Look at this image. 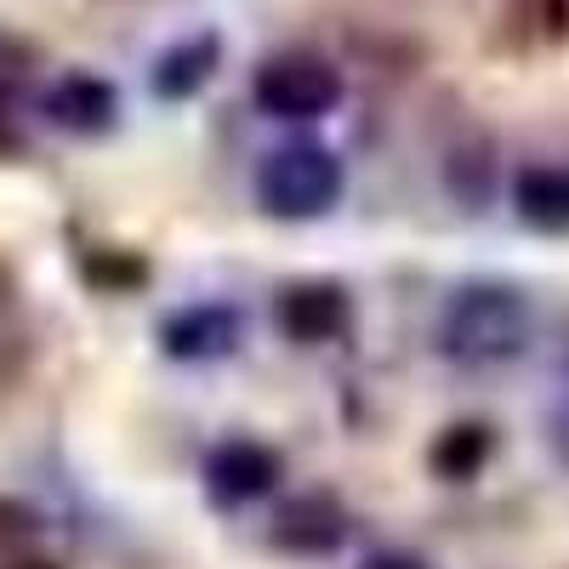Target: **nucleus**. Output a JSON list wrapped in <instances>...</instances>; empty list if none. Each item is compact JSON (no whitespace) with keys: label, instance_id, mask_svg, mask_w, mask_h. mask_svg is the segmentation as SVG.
Wrapping results in <instances>:
<instances>
[{"label":"nucleus","instance_id":"5","mask_svg":"<svg viewBox=\"0 0 569 569\" xmlns=\"http://www.w3.org/2000/svg\"><path fill=\"white\" fill-rule=\"evenodd\" d=\"M246 337V319L240 308L228 302H194V308H177L166 325H160V353L177 359V365H211V359H228Z\"/></svg>","mask_w":569,"mask_h":569},{"label":"nucleus","instance_id":"8","mask_svg":"<svg viewBox=\"0 0 569 569\" xmlns=\"http://www.w3.org/2000/svg\"><path fill=\"white\" fill-rule=\"evenodd\" d=\"M273 547L284 552H302V558H319V552H337L342 536H348V512L330 501V496H297L273 512Z\"/></svg>","mask_w":569,"mask_h":569},{"label":"nucleus","instance_id":"9","mask_svg":"<svg viewBox=\"0 0 569 569\" xmlns=\"http://www.w3.org/2000/svg\"><path fill=\"white\" fill-rule=\"evenodd\" d=\"M217 69H222V40L206 29V34H188V40L166 46L149 69V86H154L160 103H182V98H194Z\"/></svg>","mask_w":569,"mask_h":569},{"label":"nucleus","instance_id":"10","mask_svg":"<svg viewBox=\"0 0 569 569\" xmlns=\"http://www.w3.org/2000/svg\"><path fill=\"white\" fill-rule=\"evenodd\" d=\"M512 211L536 233H569V166H525L512 177Z\"/></svg>","mask_w":569,"mask_h":569},{"label":"nucleus","instance_id":"6","mask_svg":"<svg viewBox=\"0 0 569 569\" xmlns=\"http://www.w3.org/2000/svg\"><path fill=\"white\" fill-rule=\"evenodd\" d=\"M279 330L302 348H319V342H337L348 330V291L330 279H302L279 297Z\"/></svg>","mask_w":569,"mask_h":569},{"label":"nucleus","instance_id":"1","mask_svg":"<svg viewBox=\"0 0 569 569\" xmlns=\"http://www.w3.org/2000/svg\"><path fill=\"white\" fill-rule=\"evenodd\" d=\"M530 348V302L512 284H461L439 313V353L456 365H507Z\"/></svg>","mask_w":569,"mask_h":569},{"label":"nucleus","instance_id":"3","mask_svg":"<svg viewBox=\"0 0 569 569\" xmlns=\"http://www.w3.org/2000/svg\"><path fill=\"white\" fill-rule=\"evenodd\" d=\"M251 103L268 120H291V126L325 120L342 103V69L319 52H273L251 80Z\"/></svg>","mask_w":569,"mask_h":569},{"label":"nucleus","instance_id":"11","mask_svg":"<svg viewBox=\"0 0 569 569\" xmlns=\"http://www.w3.org/2000/svg\"><path fill=\"white\" fill-rule=\"evenodd\" d=\"M490 456H496V433L485 421H456V427H445V433L427 445V467H433V479H445V485L479 479Z\"/></svg>","mask_w":569,"mask_h":569},{"label":"nucleus","instance_id":"12","mask_svg":"<svg viewBox=\"0 0 569 569\" xmlns=\"http://www.w3.org/2000/svg\"><path fill=\"white\" fill-rule=\"evenodd\" d=\"M359 569H427V563L410 558V552H376V558H365Z\"/></svg>","mask_w":569,"mask_h":569},{"label":"nucleus","instance_id":"7","mask_svg":"<svg viewBox=\"0 0 569 569\" xmlns=\"http://www.w3.org/2000/svg\"><path fill=\"white\" fill-rule=\"evenodd\" d=\"M46 120L74 137H103L120 120V91L103 74H63L46 91Z\"/></svg>","mask_w":569,"mask_h":569},{"label":"nucleus","instance_id":"2","mask_svg":"<svg viewBox=\"0 0 569 569\" xmlns=\"http://www.w3.org/2000/svg\"><path fill=\"white\" fill-rule=\"evenodd\" d=\"M342 188H348V171L325 142H279L257 166V206L279 222H313L325 211H337Z\"/></svg>","mask_w":569,"mask_h":569},{"label":"nucleus","instance_id":"4","mask_svg":"<svg viewBox=\"0 0 569 569\" xmlns=\"http://www.w3.org/2000/svg\"><path fill=\"white\" fill-rule=\"evenodd\" d=\"M206 496L211 507H251V501H268L284 479V461L273 445L262 439H228L206 456Z\"/></svg>","mask_w":569,"mask_h":569}]
</instances>
